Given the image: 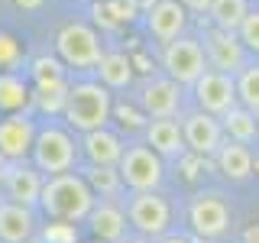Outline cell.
<instances>
[{"label": "cell", "instance_id": "1", "mask_svg": "<svg viewBox=\"0 0 259 243\" xmlns=\"http://www.w3.org/2000/svg\"><path fill=\"white\" fill-rule=\"evenodd\" d=\"M39 205L52 221H68L78 224L91 214L94 208V191L88 188V182L75 172H59L49 175V182H42L39 191Z\"/></svg>", "mask_w": 259, "mask_h": 243}, {"label": "cell", "instance_id": "2", "mask_svg": "<svg viewBox=\"0 0 259 243\" xmlns=\"http://www.w3.org/2000/svg\"><path fill=\"white\" fill-rule=\"evenodd\" d=\"M65 120L81 133L101 130L113 113V101H110V88H104L101 81H84V85H68L65 94Z\"/></svg>", "mask_w": 259, "mask_h": 243}, {"label": "cell", "instance_id": "3", "mask_svg": "<svg viewBox=\"0 0 259 243\" xmlns=\"http://www.w3.org/2000/svg\"><path fill=\"white\" fill-rule=\"evenodd\" d=\"M55 49H59L62 62L71 65V68H97L104 49H101V36L84 26V23H68V26L59 29L55 36Z\"/></svg>", "mask_w": 259, "mask_h": 243}, {"label": "cell", "instance_id": "4", "mask_svg": "<svg viewBox=\"0 0 259 243\" xmlns=\"http://www.w3.org/2000/svg\"><path fill=\"white\" fill-rule=\"evenodd\" d=\"M29 152H32L36 169L39 172H49V175L71 172V166H75V140H71L65 130H59V127L39 130Z\"/></svg>", "mask_w": 259, "mask_h": 243}, {"label": "cell", "instance_id": "5", "mask_svg": "<svg viewBox=\"0 0 259 243\" xmlns=\"http://www.w3.org/2000/svg\"><path fill=\"white\" fill-rule=\"evenodd\" d=\"M117 172L120 182L130 185L133 191H156L165 169H162V156H156L149 146H130L117 162Z\"/></svg>", "mask_w": 259, "mask_h": 243}, {"label": "cell", "instance_id": "6", "mask_svg": "<svg viewBox=\"0 0 259 243\" xmlns=\"http://www.w3.org/2000/svg\"><path fill=\"white\" fill-rule=\"evenodd\" d=\"M162 65H165V71H168L172 81H178V85H194V81L201 78V71L207 68L204 46L191 36H178L172 43H165Z\"/></svg>", "mask_w": 259, "mask_h": 243}, {"label": "cell", "instance_id": "7", "mask_svg": "<svg viewBox=\"0 0 259 243\" xmlns=\"http://www.w3.org/2000/svg\"><path fill=\"white\" fill-rule=\"evenodd\" d=\"M130 224L143 237H162L172 224V208L159 191H133L130 198Z\"/></svg>", "mask_w": 259, "mask_h": 243}, {"label": "cell", "instance_id": "8", "mask_svg": "<svg viewBox=\"0 0 259 243\" xmlns=\"http://www.w3.org/2000/svg\"><path fill=\"white\" fill-rule=\"evenodd\" d=\"M194 97H198L201 110L221 117L237 104V81L230 71H217V68H204L201 78L194 81Z\"/></svg>", "mask_w": 259, "mask_h": 243}, {"label": "cell", "instance_id": "9", "mask_svg": "<svg viewBox=\"0 0 259 243\" xmlns=\"http://www.w3.org/2000/svg\"><path fill=\"white\" fill-rule=\"evenodd\" d=\"M182 136H185V149H191L194 156H214L224 143V127L214 113L207 110H198V113H188L182 120Z\"/></svg>", "mask_w": 259, "mask_h": 243}, {"label": "cell", "instance_id": "10", "mask_svg": "<svg viewBox=\"0 0 259 243\" xmlns=\"http://www.w3.org/2000/svg\"><path fill=\"white\" fill-rule=\"evenodd\" d=\"M191 227L198 237L204 240H217L230 230V208L224 205L221 194H198L191 201Z\"/></svg>", "mask_w": 259, "mask_h": 243}, {"label": "cell", "instance_id": "11", "mask_svg": "<svg viewBox=\"0 0 259 243\" xmlns=\"http://www.w3.org/2000/svg\"><path fill=\"white\" fill-rule=\"evenodd\" d=\"M204 55L217 71H230V75L246 65V49L237 39V32H227L217 26L204 32Z\"/></svg>", "mask_w": 259, "mask_h": 243}, {"label": "cell", "instance_id": "12", "mask_svg": "<svg viewBox=\"0 0 259 243\" xmlns=\"http://www.w3.org/2000/svg\"><path fill=\"white\" fill-rule=\"evenodd\" d=\"M140 107L146 117H175L182 107V85L172 78H152L140 94Z\"/></svg>", "mask_w": 259, "mask_h": 243}, {"label": "cell", "instance_id": "13", "mask_svg": "<svg viewBox=\"0 0 259 243\" xmlns=\"http://www.w3.org/2000/svg\"><path fill=\"white\" fill-rule=\"evenodd\" d=\"M32 140H36V127H32L29 117L13 113V117L0 120V156H4V159L16 162V159L29 156Z\"/></svg>", "mask_w": 259, "mask_h": 243}, {"label": "cell", "instance_id": "14", "mask_svg": "<svg viewBox=\"0 0 259 243\" xmlns=\"http://www.w3.org/2000/svg\"><path fill=\"white\" fill-rule=\"evenodd\" d=\"M146 146H149L156 156L182 159V152H185L182 124H175L172 117H152L149 124H146Z\"/></svg>", "mask_w": 259, "mask_h": 243}, {"label": "cell", "instance_id": "15", "mask_svg": "<svg viewBox=\"0 0 259 243\" xmlns=\"http://www.w3.org/2000/svg\"><path fill=\"white\" fill-rule=\"evenodd\" d=\"M188 26V16H185V7L178 0H156L149 7V32L159 39V43H172L178 39Z\"/></svg>", "mask_w": 259, "mask_h": 243}, {"label": "cell", "instance_id": "16", "mask_svg": "<svg viewBox=\"0 0 259 243\" xmlns=\"http://www.w3.org/2000/svg\"><path fill=\"white\" fill-rule=\"evenodd\" d=\"M7 182V194H10V201H16V205H39V191H42V175L36 172V169L29 166H10L4 175Z\"/></svg>", "mask_w": 259, "mask_h": 243}, {"label": "cell", "instance_id": "17", "mask_svg": "<svg viewBox=\"0 0 259 243\" xmlns=\"http://www.w3.org/2000/svg\"><path fill=\"white\" fill-rule=\"evenodd\" d=\"M32 237V208L4 201L0 205V240L4 243H23Z\"/></svg>", "mask_w": 259, "mask_h": 243}, {"label": "cell", "instance_id": "18", "mask_svg": "<svg viewBox=\"0 0 259 243\" xmlns=\"http://www.w3.org/2000/svg\"><path fill=\"white\" fill-rule=\"evenodd\" d=\"M88 221H91L94 237H101L104 243H120V240H123L126 217H123V211H120L117 205H110V201H104V205H94L91 214H88Z\"/></svg>", "mask_w": 259, "mask_h": 243}, {"label": "cell", "instance_id": "19", "mask_svg": "<svg viewBox=\"0 0 259 243\" xmlns=\"http://www.w3.org/2000/svg\"><path fill=\"white\" fill-rule=\"evenodd\" d=\"M214 159H217V169L227 178H233V182H243V178H249V172H253V152L246 149V143H237V140L221 143Z\"/></svg>", "mask_w": 259, "mask_h": 243}, {"label": "cell", "instance_id": "20", "mask_svg": "<svg viewBox=\"0 0 259 243\" xmlns=\"http://www.w3.org/2000/svg\"><path fill=\"white\" fill-rule=\"evenodd\" d=\"M84 156L91 166H117L120 156H123V146L120 140L110 133V130H91L84 133Z\"/></svg>", "mask_w": 259, "mask_h": 243}, {"label": "cell", "instance_id": "21", "mask_svg": "<svg viewBox=\"0 0 259 243\" xmlns=\"http://www.w3.org/2000/svg\"><path fill=\"white\" fill-rule=\"evenodd\" d=\"M97 71H101V85L110 91H120L133 81V62L123 52H104L97 62Z\"/></svg>", "mask_w": 259, "mask_h": 243}, {"label": "cell", "instance_id": "22", "mask_svg": "<svg viewBox=\"0 0 259 243\" xmlns=\"http://www.w3.org/2000/svg\"><path fill=\"white\" fill-rule=\"evenodd\" d=\"M32 78H36V94H65L68 91L62 62L46 59V55L32 62Z\"/></svg>", "mask_w": 259, "mask_h": 243}, {"label": "cell", "instance_id": "23", "mask_svg": "<svg viewBox=\"0 0 259 243\" xmlns=\"http://www.w3.org/2000/svg\"><path fill=\"white\" fill-rule=\"evenodd\" d=\"M207 13H210V20H214L217 29L237 32L240 23H243V16L249 13V4H246V0H210Z\"/></svg>", "mask_w": 259, "mask_h": 243}, {"label": "cell", "instance_id": "24", "mask_svg": "<svg viewBox=\"0 0 259 243\" xmlns=\"http://www.w3.org/2000/svg\"><path fill=\"white\" fill-rule=\"evenodd\" d=\"M221 117H224V124H221V127L227 130V133H230V140H237V143H249V140L256 136V130H259L256 113H253V110H246L243 104H240V107L233 104V107L227 110V113H221Z\"/></svg>", "mask_w": 259, "mask_h": 243}, {"label": "cell", "instance_id": "25", "mask_svg": "<svg viewBox=\"0 0 259 243\" xmlns=\"http://www.w3.org/2000/svg\"><path fill=\"white\" fill-rule=\"evenodd\" d=\"M29 88H26V81L23 78H16V75H0V110H23L29 104Z\"/></svg>", "mask_w": 259, "mask_h": 243}, {"label": "cell", "instance_id": "26", "mask_svg": "<svg viewBox=\"0 0 259 243\" xmlns=\"http://www.w3.org/2000/svg\"><path fill=\"white\" fill-rule=\"evenodd\" d=\"M133 10H136L133 0H101V4L94 7V16H97V23H104V26L120 29L123 23L133 20Z\"/></svg>", "mask_w": 259, "mask_h": 243}, {"label": "cell", "instance_id": "27", "mask_svg": "<svg viewBox=\"0 0 259 243\" xmlns=\"http://www.w3.org/2000/svg\"><path fill=\"white\" fill-rule=\"evenodd\" d=\"M237 81V101L243 104L246 110H259V65H243L240 68V78Z\"/></svg>", "mask_w": 259, "mask_h": 243}, {"label": "cell", "instance_id": "28", "mask_svg": "<svg viewBox=\"0 0 259 243\" xmlns=\"http://www.w3.org/2000/svg\"><path fill=\"white\" fill-rule=\"evenodd\" d=\"M84 182H88V188H91L94 194H101V198H110V194H117L120 191V172L113 166H91V172L84 175Z\"/></svg>", "mask_w": 259, "mask_h": 243}, {"label": "cell", "instance_id": "29", "mask_svg": "<svg viewBox=\"0 0 259 243\" xmlns=\"http://www.w3.org/2000/svg\"><path fill=\"white\" fill-rule=\"evenodd\" d=\"M237 36H240L243 49H249V52H256V55H259V10H249L246 16H243Z\"/></svg>", "mask_w": 259, "mask_h": 243}, {"label": "cell", "instance_id": "30", "mask_svg": "<svg viewBox=\"0 0 259 243\" xmlns=\"http://www.w3.org/2000/svg\"><path fill=\"white\" fill-rule=\"evenodd\" d=\"M46 240L49 243H75L78 230H75V224H68V221H55V224L46 227Z\"/></svg>", "mask_w": 259, "mask_h": 243}, {"label": "cell", "instance_id": "31", "mask_svg": "<svg viewBox=\"0 0 259 243\" xmlns=\"http://www.w3.org/2000/svg\"><path fill=\"white\" fill-rule=\"evenodd\" d=\"M113 110H117V117H120V124H123V127H140L143 124V117L133 107H126V104H120V107H113Z\"/></svg>", "mask_w": 259, "mask_h": 243}, {"label": "cell", "instance_id": "32", "mask_svg": "<svg viewBox=\"0 0 259 243\" xmlns=\"http://www.w3.org/2000/svg\"><path fill=\"white\" fill-rule=\"evenodd\" d=\"M16 59V43L10 36H0V65H10Z\"/></svg>", "mask_w": 259, "mask_h": 243}, {"label": "cell", "instance_id": "33", "mask_svg": "<svg viewBox=\"0 0 259 243\" xmlns=\"http://www.w3.org/2000/svg\"><path fill=\"white\" fill-rule=\"evenodd\" d=\"M182 7H188V10L194 13H207V7H210V0H178Z\"/></svg>", "mask_w": 259, "mask_h": 243}, {"label": "cell", "instance_id": "34", "mask_svg": "<svg viewBox=\"0 0 259 243\" xmlns=\"http://www.w3.org/2000/svg\"><path fill=\"white\" fill-rule=\"evenodd\" d=\"M16 7H20V10H39V7L46 4V0H13Z\"/></svg>", "mask_w": 259, "mask_h": 243}, {"label": "cell", "instance_id": "35", "mask_svg": "<svg viewBox=\"0 0 259 243\" xmlns=\"http://www.w3.org/2000/svg\"><path fill=\"white\" fill-rule=\"evenodd\" d=\"M159 243H188V240H185V237H162Z\"/></svg>", "mask_w": 259, "mask_h": 243}, {"label": "cell", "instance_id": "36", "mask_svg": "<svg viewBox=\"0 0 259 243\" xmlns=\"http://www.w3.org/2000/svg\"><path fill=\"white\" fill-rule=\"evenodd\" d=\"M133 4H136V7H146V10H149V7L156 4V0H133Z\"/></svg>", "mask_w": 259, "mask_h": 243}, {"label": "cell", "instance_id": "37", "mask_svg": "<svg viewBox=\"0 0 259 243\" xmlns=\"http://www.w3.org/2000/svg\"><path fill=\"white\" fill-rule=\"evenodd\" d=\"M120 243H146L143 237H136V240H120Z\"/></svg>", "mask_w": 259, "mask_h": 243}, {"label": "cell", "instance_id": "38", "mask_svg": "<svg viewBox=\"0 0 259 243\" xmlns=\"http://www.w3.org/2000/svg\"><path fill=\"white\" fill-rule=\"evenodd\" d=\"M0 182H4V169H0Z\"/></svg>", "mask_w": 259, "mask_h": 243}, {"label": "cell", "instance_id": "39", "mask_svg": "<svg viewBox=\"0 0 259 243\" xmlns=\"http://www.w3.org/2000/svg\"><path fill=\"white\" fill-rule=\"evenodd\" d=\"M256 124H259V110H256Z\"/></svg>", "mask_w": 259, "mask_h": 243}]
</instances>
